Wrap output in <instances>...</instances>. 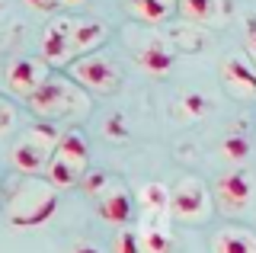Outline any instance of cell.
<instances>
[{
    "label": "cell",
    "instance_id": "6da1fadb",
    "mask_svg": "<svg viewBox=\"0 0 256 253\" xmlns=\"http://www.w3.org/2000/svg\"><path fill=\"white\" fill-rule=\"evenodd\" d=\"M26 102H29L32 116L54 122V118H64V116H84L90 109V93L64 74H48V80Z\"/></svg>",
    "mask_w": 256,
    "mask_h": 253
},
{
    "label": "cell",
    "instance_id": "7a4b0ae2",
    "mask_svg": "<svg viewBox=\"0 0 256 253\" xmlns=\"http://www.w3.org/2000/svg\"><path fill=\"white\" fill-rule=\"evenodd\" d=\"M58 208V189L52 183H42L36 176H26L13 186V196L6 202V218L16 228H38Z\"/></svg>",
    "mask_w": 256,
    "mask_h": 253
},
{
    "label": "cell",
    "instance_id": "3957f363",
    "mask_svg": "<svg viewBox=\"0 0 256 253\" xmlns=\"http://www.w3.org/2000/svg\"><path fill=\"white\" fill-rule=\"evenodd\" d=\"M86 167H90V144H86V138L80 132H64L52 154V164L45 170V180L61 192V189L84 183Z\"/></svg>",
    "mask_w": 256,
    "mask_h": 253
},
{
    "label": "cell",
    "instance_id": "277c9868",
    "mask_svg": "<svg viewBox=\"0 0 256 253\" xmlns=\"http://www.w3.org/2000/svg\"><path fill=\"white\" fill-rule=\"evenodd\" d=\"M64 132H58L52 122H42V125H32L26 128V135L13 144L10 151V164L13 170H20L22 176H38V173L48 170V164H52V154L54 148H58Z\"/></svg>",
    "mask_w": 256,
    "mask_h": 253
},
{
    "label": "cell",
    "instance_id": "5b68a950",
    "mask_svg": "<svg viewBox=\"0 0 256 253\" xmlns=\"http://www.w3.org/2000/svg\"><path fill=\"white\" fill-rule=\"evenodd\" d=\"M214 212V196L198 176H180L170 189V218L182 224H205Z\"/></svg>",
    "mask_w": 256,
    "mask_h": 253
},
{
    "label": "cell",
    "instance_id": "8992f818",
    "mask_svg": "<svg viewBox=\"0 0 256 253\" xmlns=\"http://www.w3.org/2000/svg\"><path fill=\"white\" fill-rule=\"evenodd\" d=\"M68 77L74 84H80L86 93H116L118 84H122V70H118V64L112 58H106V54H84V58L70 61L68 64Z\"/></svg>",
    "mask_w": 256,
    "mask_h": 253
},
{
    "label": "cell",
    "instance_id": "52a82bcc",
    "mask_svg": "<svg viewBox=\"0 0 256 253\" xmlns=\"http://www.w3.org/2000/svg\"><path fill=\"white\" fill-rule=\"evenodd\" d=\"M214 205L224 212V215H240L246 212L256 199V176L250 167H230L228 173H221L214 180Z\"/></svg>",
    "mask_w": 256,
    "mask_h": 253
},
{
    "label": "cell",
    "instance_id": "ba28073f",
    "mask_svg": "<svg viewBox=\"0 0 256 253\" xmlns=\"http://www.w3.org/2000/svg\"><path fill=\"white\" fill-rule=\"evenodd\" d=\"M74 22L70 16H54L48 26L42 29L38 38V54L48 68H68L70 61H77L74 54Z\"/></svg>",
    "mask_w": 256,
    "mask_h": 253
},
{
    "label": "cell",
    "instance_id": "9c48e42d",
    "mask_svg": "<svg viewBox=\"0 0 256 253\" xmlns=\"http://www.w3.org/2000/svg\"><path fill=\"white\" fill-rule=\"evenodd\" d=\"M48 74H52V70H48V64L42 58H13L4 70V84L13 96L29 100L32 93L48 80Z\"/></svg>",
    "mask_w": 256,
    "mask_h": 253
},
{
    "label": "cell",
    "instance_id": "30bf717a",
    "mask_svg": "<svg viewBox=\"0 0 256 253\" xmlns=\"http://www.w3.org/2000/svg\"><path fill=\"white\" fill-rule=\"evenodd\" d=\"M221 80L237 100H256V64L246 52H230L221 61Z\"/></svg>",
    "mask_w": 256,
    "mask_h": 253
},
{
    "label": "cell",
    "instance_id": "8fae6325",
    "mask_svg": "<svg viewBox=\"0 0 256 253\" xmlns=\"http://www.w3.org/2000/svg\"><path fill=\"white\" fill-rule=\"evenodd\" d=\"M132 52H134V61H138L148 74H157V77L170 74L173 64H176V52L170 48V42H166L164 36H154V32H148Z\"/></svg>",
    "mask_w": 256,
    "mask_h": 253
},
{
    "label": "cell",
    "instance_id": "7c38bea8",
    "mask_svg": "<svg viewBox=\"0 0 256 253\" xmlns=\"http://www.w3.org/2000/svg\"><path fill=\"white\" fill-rule=\"evenodd\" d=\"M96 212L109 224H128L134 215V196L122 183H109V189L96 199Z\"/></svg>",
    "mask_w": 256,
    "mask_h": 253
},
{
    "label": "cell",
    "instance_id": "4fadbf2b",
    "mask_svg": "<svg viewBox=\"0 0 256 253\" xmlns=\"http://www.w3.org/2000/svg\"><path fill=\"white\" fill-rule=\"evenodd\" d=\"M144 253H170L173 234H170V215H141L138 224Z\"/></svg>",
    "mask_w": 256,
    "mask_h": 253
},
{
    "label": "cell",
    "instance_id": "5bb4252c",
    "mask_svg": "<svg viewBox=\"0 0 256 253\" xmlns=\"http://www.w3.org/2000/svg\"><path fill=\"white\" fill-rule=\"evenodd\" d=\"M212 253H256V231L244 224H228L212 234Z\"/></svg>",
    "mask_w": 256,
    "mask_h": 253
},
{
    "label": "cell",
    "instance_id": "9a60e30c",
    "mask_svg": "<svg viewBox=\"0 0 256 253\" xmlns=\"http://www.w3.org/2000/svg\"><path fill=\"white\" fill-rule=\"evenodd\" d=\"M109 36V26L102 20H77L74 22V54L84 58V54H93L106 42Z\"/></svg>",
    "mask_w": 256,
    "mask_h": 253
},
{
    "label": "cell",
    "instance_id": "2e32d148",
    "mask_svg": "<svg viewBox=\"0 0 256 253\" xmlns=\"http://www.w3.org/2000/svg\"><path fill=\"white\" fill-rule=\"evenodd\" d=\"M125 6L138 22L160 26V22H166L173 16V10L180 6V0H125Z\"/></svg>",
    "mask_w": 256,
    "mask_h": 253
},
{
    "label": "cell",
    "instance_id": "e0dca14e",
    "mask_svg": "<svg viewBox=\"0 0 256 253\" xmlns=\"http://www.w3.org/2000/svg\"><path fill=\"white\" fill-rule=\"evenodd\" d=\"M180 16L189 22H198V26H208V22L224 20V0H180Z\"/></svg>",
    "mask_w": 256,
    "mask_h": 253
},
{
    "label": "cell",
    "instance_id": "ac0fdd59",
    "mask_svg": "<svg viewBox=\"0 0 256 253\" xmlns=\"http://www.w3.org/2000/svg\"><path fill=\"white\" fill-rule=\"evenodd\" d=\"M134 202L141 205L144 215H170V186L150 180V183H144V186L138 189Z\"/></svg>",
    "mask_w": 256,
    "mask_h": 253
},
{
    "label": "cell",
    "instance_id": "d6986e66",
    "mask_svg": "<svg viewBox=\"0 0 256 253\" xmlns=\"http://www.w3.org/2000/svg\"><path fill=\"white\" fill-rule=\"evenodd\" d=\"M218 154L230 167H246V160H250V154H253V141H250V135H244V132H228L218 144Z\"/></svg>",
    "mask_w": 256,
    "mask_h": 253
},
{
    "label": "cell",
    "instance_id": "ffe728a7",
    "mask_svg": "<svg viewBox=\"0 0 256 253\" xmlns=\"http://www.w3.org/2000/svg\"><path fill=\"white\" fill-rule=\"evenodd\" d=\"M208 109H212V100L205 93H186L180 100V112L186 118H202V116H208Z\"/></svg>",
    "mask_w": 256,
    "mask_h": 253
},
{
    "label": "cell",
    "instance_id": "44dd1931",
    "mask_svg": "<svg viewBox=\"0 0 256 253\" xmlns=\"http://www.w3.org/2000/svg\"><path fill=\"white\" fill-rule=\"evenodd\" d=\"M112 253H144L138 228H122L116 234V240H112Z\"/></svg>",
    "mask_w": 256,
    "mask_h": 253
},
{
    "label": "cell",
    "instance_id": "7402d4cb",
    "mask_svg": "<svg viewBox=\"0 0 256 253\" xmlns=\"http://www.w3.org/2000/svg\"><path fill=\"white\" fill-rule=\"evenodd\" d=\"M102 132H106V138H112V141H125L128 138V125H125L122 116H109L106 122H102Z\"/></svg>",
    "mask_w": 256,
    "mask_h": 253
},
{
    "label": "cell",
    "instance_id": "603a6c76",
    "mask_svg": "<svg viewBox=\"0 0 256 253\" xmlns=\"http://www.w3.org/2000/svg\"><path fill=\"white\" fill-rule=\"evenodd\" d=\"M84 189L100 199V196L109 189V176H106V173H86V176H84Z\"/></svg>",
    "mask_w": 256,
    "mask_h": 253
},
{
    "label": "cell",
    "instance_id": "cb8c5ba5",
    "mask_svg": "<svg viewBox=\"0 0 256 253\" xmlns=\"http://www.w3.org/2000/svg\"><path fill=\"white\" fill-rule=\"evenodd\" d=\"M13 125H16V109H13L4 96H0V135H6Z\"/></svg>",
    "mask_w": 256,
    "mask_h": 253
},
{
    "label": "cell",
    "instance_id": "d4e9b609",
    "mask_svg": "<svg viewBox=\"0 0 256 253\" xmlns=\"http://www.w3.org/2000/svg\"><path fill=\"white\" fill-rule=\"evenodd\" d=\"M246 54H250V61L256 64V16L246 20Z\"/></svg>",
    "mask_w": 256,
    "mask_h": 253
},
{
    "label": "cell",
    "instance_id": "484cf974",
    "mask_svg": "<svg viewBox=\"0 0 256 253\" xmlns=\"http://www.w3.org/2000/svg\"><path fill=\"white\" fill-rule=\"evenodd\" d=\"M22 4H29L32 10H38V13H52V10H58V0H22Z\"/></svg>",
    "mask_w": 256,
    "mask_h": 253
},
{
    "label": "cell",
    "instance_id": "4316f807",
    "mask_svg": "<svg viewBox=\"0 0 256 253\" xmlns=\"http://www.w3.org/2000/svg\"><path fill=\"white\" fill-rule=\"evenodd\" d=\"M70 253H102V250L96 247V244H77V247L70 250Z\"/></svg>",
    "mask_w": 256,
    "mask_h": 253
},
{
    "label": "cell",
    "instance_id": "83f0119b",
    "mask_svg": "<svg viewBox=\"0 0 256 253\" xmlns=\"http://www.w3.org/2000/svg\"><path fill=\"white\" fill-rule=\"evenodd\" d=\"M80 4H86V0H58V6H80Z\"/></svg>",
    "mask_w": 256,
    "mask_h": 253
},
{
    "label": "cell",
    "instance_id": "f1b7e54d",
    "mask_svg": "<svg viewBox=\"0 0 256 253\" xmlns=\"http://www.w3.org/2000/svg\"><path fill=\"white\" fill-rule=\"evenodd\" d=\"M0 13H4V0H0Z\"/></svg>",
    "mask_w": 256,
    "mask_h": 253
}]
</instances>
